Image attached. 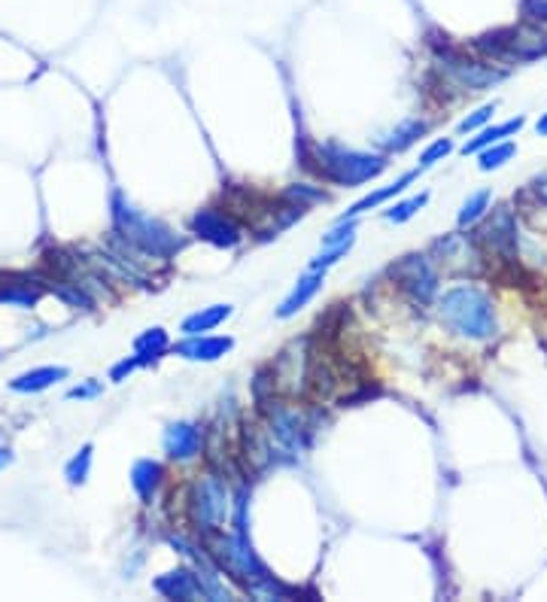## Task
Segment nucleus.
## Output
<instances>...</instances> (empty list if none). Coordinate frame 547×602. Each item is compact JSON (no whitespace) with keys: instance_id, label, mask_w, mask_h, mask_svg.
Returning a JSON list of instances; mask_svg holds the SVG:
<instances>
[{"instance_id":"obj_31","label":"nucleus","mask_w":547,"mask_h":602,"mask_svg":"<svg viewBox=\"0 0 547 602\" xmlns=\"http://www.w3.org/2000/svg\"><path fill=\"white\" fill-rule=\"evenodd\" d=\"M523 16L547 28V0H523Z\"/></svg>"},{"instance_id":"obj_11","label":"nucleus","mask_w":547,"mask_h":602,"mask_svg":"<svg viewBox=\"0 0 547 602\" xmlns=\"http://www.w3.org/2000/svg\"><path fill=\"white\" fill-rule=\"evenodd\" d=\"M201 444H204V435L195 423H171L165 429V454L168 460H177V463H186V460H195L201 454Z\"/></svg>"},{"instance_id":"obj_13","label":"nucleus","mask_w":547,"mask_h":602,"mask_svg":"<svg viewBox=\"0 0 547 602\" xmlns=\"http://www.w3.org/2000/svg\"><path fill=\"white\" fill-rule=\"evenodd\" d=\"M323 280H326V271H307V274L292 286V292L283 298V305L277 308V317H280V320L295 317V314L307 305V301L323 289Z\"/></svg>"},{"instance_id":"obj_19","label":"nucleus","mask_w":547,"mask_h":602,"mask_svg":"<svg viewBox=\"0 0 547 602\" xmlns=\"http://www.w3.org/2000/svg\"><path fill=\"white\" fill-rule=\"evenodd\" d=\"M171 350V341H168V332L165 329H146L137 341H134V356L140 359V365H149V362H159L165 353Z\"/></svg>"},{"instance_id":"obj_27","label":"nucleus","mask_w":547,"mask_h":602,"mask_svg":"<svg viewBox=\"0 0 547 602\" xmlns=\"http://www.w3.org/2000/svg\"><path fill=\"white\" fill-rule=\"evenodd\" d=\"M283 198H286V201H295V204H301V207H310L314 201H326V192H323V189H314V186H304V183H295V186H289V189L283 192Z\"/></svg>"},{"instance_id":"obj_10","label":"nucleus","mask_w":547,"mask_h":602,"mask_svg":"<svg viewBox=\"0 0 547 602\" xmlns=\"http://www.w3.org/2000/svg\"><path fill=\"white\" fill-rule=\"evenodd\" d=\"M192 232H195L201 241H207V244H213V247H222V250L238 247L241 238H244L238 219H234L231 213H225V210H219V207H204V210H198V213L192 216Z\"/></svg>"},{"instance_id":"obj_35","label":"nucleus","mask_w":547,"mask_h":602,"mask_svg":"<svg viewBox=\"0 0 547 602\" xmlns=\"http://www.w3.org/2000/svg\"><path fill=\"white\" fill-rule=\"evenodd\" d=\"M535 131H538V134H541V137H547V113H544V116H541V119H538V125H535Z\"/></svg>"},{"instance_id":"obj_21","label":"nucleus","mask_w":547,"mask_h":602,"mask_svg":"<svg viewBox=\"0 0 547 602\" xmlns=\"http://www.w3.org/2000/svg\"><path fill=\"white\" fill-rule=\"evenodd\" d=\"M231 317V305H213V308H201L198 314L183 320V335H204L216 326H222Z\"/></svg>"},{"instance_id":"obj_8","label":"nucleus","mask_w":547,"mask_h":602,"mask_svg":"<svg viewBox=\"0 0 547 602\" xmlns=\"http://www.w3.org/2000/svg\"><path fill=\"white\" fill-rule=\"evenodd\" d=\"M484 256H496L499 262L517 259V216L508 204H496L490 213H484V222L472 235Z\"/></svg>"},{"instance_id":"obj_12","label":"nucleus","mask_w":547,"mask_h":602,"mask_svg":"<svg viewBox=\"0 0 547 602\" xmlns=\"http://www.w3.org/2000/svg\"><path fill=\"white\" fill-rule=\"evenodd\" d=\"M234 347L231 338H210V335H186V341L174 344L171 353L174 356H183V359H192V362H216L219 356H225L228 350Z\"/></svg>"},{"instance_id":"obj_6","label":"nucleus","mask_w":547,"mask_h":602,"mask_svg":"<svg viewBox=\"0 0 547 602\" xmlns=\"http://www.w3.org/2000/svg\"><path fill=\"white\" fill-rule=\"evenodd\" d=\"M231 493L225 487L222 478L216 475H204L192 484L189 490V520L195 523V530L201 533V539L219 533L228 514H231Z\"/></svg>"},{"instance_id":"obj_18","label":"nucleus","mask_w":547,"mask_h":602,"mask_svg":"<svg viewBox=\"0 0 547 602\" xmlns=\"http://www.w3.org/2000/svg\"><path fill=\"white\" fill-rule=\"evenodd\" d=\"M414 177H417V171H411V174H402L396 183H389V186H383V189H377V192H371V195H365L362 201H356L341 219H356L359 213H365V210H374V207H380L383 201H389V198H396V195H402L411 183H414Z\"/></svg>"},{"instance_id":"obj_23","label":"nucleus","mask_w":547,"mask_h":602,"mask_svg":"<svg viewBox=\"0 0 547 602\" xmlns=\"http://www.w3.org/2000/svg\"><path fill=\"white\" fill-rule=\"evenodd\" d=\"M89 472H92V444H83V447L70 457V463L64 466V478H67V484L80 487V484L89 481Z\"/></svg>"},{"instance_id":"obj_28","label":"nucleus","mask_w":547,"mask_h":602,"mask_svg":"<svg viewBox=\"0 0 547 602\" xmlns=\"http://www.w3.org/2000/svg\"><path fill=\"white\" fill-rule=\"evenodd\" d=\"M453 153V143L444 137V140H435L432 146H426L423 149V156H420V168H432L435 162H441V159H447Z\"/></svg>"},{"instance_id":"obj_26","label":"nucleus","mask_w":547,"mask_h":602,"mask_svg":"<svg viewBox=\"0 0 547 602\" xmlns=\"http://www.w3.org/2000/svg\"><path fill=\"white\" fill-rule=\"evenodd\" d=\"M493 113H496V101L493 104H484V107H478L472 116H465L459 125H456V131L459 134H472V131H481L490 119H493Z\"/></svg>"},{"instance_id":"obj_20","label":"nucleus","mask_w":547,"mask_h":602,"mask_svg":"<svg viewBox=\"0 0 547 602\" xmlns=\"http://www.w3.org/2000/svg\"><path fill=\"white\" fill-rule=\"evenodd\" d=\"M426 131H429V122H423V119H408V122H402L396 131H389V134L380 140V146L386 149V153H402V149H408L411 143H417Z\"/></svg>"},{"instance_id":"obj_17","label":"nucleus","mask_w":547,"mask_h":602,"mask_svg":"<svg viewBox=\"0 0 547 602\" xmlns=\"http://www.w3.org/2000/svg\"><path fill=\"white\" fill-rule=\"evenodd\" d=\"M520 128H523V116L508 119V122H499V125H490V128H481L478 137H472V140H468V143L462 146V153H465V156H475V153H481V149H487V146H493V143H502L505 137L517 134Z\"/></svg>"},{"instance_id":"obj_5","label":"nucleus","mask_w":547,"mask_h":602,"mask_svg":"<svg viewBox=\"0 0 547 602\" xmlns=\"http://www.w3.org/2000/svg\"><path fill=\"white\" fill-rule=\"evenodd\" d=\"M475 49L493 64H529L547 58V28L538 22L508 25L475 40Z\"/></svg>"},{"instance_id":"obj_9","label":"nucleus","mask_w":547,"mask_h":602,"mask_svg":"<svg viewBox=\"0 0 547 602\" xmlns=\"http://www.w3.org/2000/svg\"><path fill=\"white\" fill-rule=\"evenodd\" d=\"M389 277H393V283L411 301H417V305H432V298L438 292V274H435V268L429 265L426 256H420V253L402 256L399 262L389 265Z\"/></svg>"},{"instance_id":"obj_33","label":"nucleus","mask_w":547,"mask_h":602,"mask_svg":"<svg viewBox=\"0 0 547 602\" xmlns=\"http://www.w3.org/2000/svg\"><path fill=\"white\" fill-rule=\"evenodd\" d=\"M98 393H101V384L92 381V384H83V387H73V390L67 393V399H92V396H98Z\"/></svg>"},{"instance_id":"obj_34","label":"nucleus","mask_w":547,"mask_h":602,"mask_svg":"<svg viewBox=\"0 0 547 602\" xmlns=\"http://www.w3.org/2000/svg\"><path fill=\"white\" fill-rule=\"evenodd\" d=\"M10 463H13V454H10L7 447H0V469H4V466H10Z\"/></svg>"},{"instance_id":"obj_16","label":"nucleus","mask_w":547,"mask_h":602,"mask_svg":"<svg viewBox=\"0 0 547 602\" xmlns=\"http://www.w3.org/2000/svg\"><path fill=\"white\" fill-rule=\"evenodd\" d=\"M162 478H165V469L159 463H152V460L134 463V469H131V487L137 490V496L143 499V505L152 502L155 490L162 487Z\"/></svg>"},{"instance_id":"obj_3","label":"nucleus","mask_w":547,"mask_h":602,"mask_svg":"<svg viewBox=\"0 0 547 602\" xmlns=\"http://www.w3.org/2000/svg\"><path fill=\"white\" fill-rule=\"evenodd\" d=\"M304 165L314 168L326 183L344 186V189H356L362 183H371L374 177H380L386 171L383 156L359 153V149H347V146H335V143L314 146Z\"/></svg>"},{"instance_id":"obj_15","label":"nucleus","mask_w":547,"mask_h":602,"mask_svg":"<svg viewBox=\"0 0 547 602\" xmlns=\"http://www.w3.org/2000/svg\"><path fill=\"white\" fill-rule=\"evenodd\" d=\"M155 590H159L162 596L168 599H198L201 596V587H198V578L192 569H177V572H168L162 578H155Z\"/></svg>"},{"instance_id":"obj_1","label":"nucleus","mask_w":547,"mask_h":602,"mask_svg":"<svg viewBox=\"0 0 547 602\" xmlns=\"http://www.w3.org/2000/svg\"><path fill=\"white\" fill-rule=\"evenodd\" d=\"M207 551L210 557L216 560L219 572H228L231 581H238L247 593H256V596H289L292 587L280 584L268 569L265 563L253 554L247 536H207Z\"/></svg>"},{"instance_id":"obj_25","label":"nucleus","mask_w":547,"mask_h":602,"mask_svg":"<svg viewBox=\"0 0 547 602\" xmlns=\"http://www.w3.org/2000/svg\"><path fill=\"white\" fill-rule=\"evenodd\" d=\"M426 201H429V195L426 192H420V195H414V198H408V201H399L396 207H389L383 216L389 219V222H408L417 210H423L426 207Z\"/></svg>"},{"instance_id":"obj_32","label":"nucleus","mask_w":547,"mask_h":602,"mask_svg":"<svg viewBox=\"0 0 547 602\" xmlns=\"http://www.w3.org/2000/svg\"><path fill=\"white\" fill-rule=\"evenodd\" d=\"M134 368H140V359L137 356H128V359H122L119 365H113V371H110V381L113 384H122L128 374L134 371Z\"/></svg>"},{"instance_id":"obj_14","label":"nucleus","mask_w":547,"mask_h":602,"mask_svg":"<svg viewBox=\"0 0 547 602\" xmlns=\"http://www.w3.org/2000/svg\"><path fill=\"white\" fill-rule=\"evenodd\" d=\"M67 368L64 365H43V368H31L25 374H19V378L10 381V390L13 393H43L49 387H55L58 381L67 378Z\"/></svg>"},{"instance_id":"obj_2","label":"nucleus","mask_w":547,"mask_h":602,"mask_svg":"<svg viewBox=\"0 0 547 602\" xmlns=\"http://www.w3.org/2000/svg\"><path fill=\"white\" fill-rule=\"evenodd\" d=\"M438 317L441 323L468 341H487L499 332L493 301L478 286H453L438 298Z\"/></svg>"},{"instance_id":"obj_22","label":"nucleus","mask_w":547,"mask_h":602,"mask_svg":"<svg viewBox=\"0 0 547 602\" xmlns=\"http://www.w3.org/2000/svg\"><path fill=\"white\" fill-rule=\"evenodd\" d=\"M487 210H490V192H487V189H481V192H475V195H468L465 204L459 207V216H456L459 229H468V225L481 222Z\"/></svg>"},{"instance_id":"obj_4","label":"nucleus","mask_w":547,"mask_h":602,"mask_svg":"<svg viewBox=\"0 0 547 602\" xmlns=\"http://www.w3.org/2000/svg\"><path fill=\"white\" fill-rule=\"evenodd\" d=\"M113 222H116V235L128 247H134L146 256L171 259L174 253L183 250V238H177L165 222L134 210L119 192L113 195Z\"/></svg>"},{"instance_id":"obj_7","label":"nucleus","mask_w":547,"mask_h":602,"mask_svg":"<svg viewBox=\"0 0 547 602\" xmlns=\"http://www.w3.org/2000/svg\"><path fill=\"white\" fill-rule=\"evenodd\" d=\"M435 58L444 70V77L462 92H484V89L499 86L508 77V70H502L490 61H481V58H468L459 49H453L447 40H444V46H435Z\"/></svg>"},{"instance_id":"obj_29","label":"nucleus","mask_w":547,"mask_h":602,"mask_svg":"<svg viewBox=\"0 0 547 602\" xmlns=\"http://www.w3.org/2000/svg\"><path fill=\"white\" fill-rule=\"evenodd\" d=\"M350 247H353V241H347V244H338V247H326V253H320L314 262H310V271H326V268H332L341 256H347L350 253Z\"/></svg>"},{"instance_id":"obj_24","label":"nucleus","mask_w":547,"mask_h":602,"mask_svg":"<svg viewBox=\"0 0 547 602\" xmlns=\"http://www.w3.org/2000/svg\"><path fill=\"white\" fill-rule=\"evenodd\" d=\"M514 153H517V146L514 143H493V146H487V149H481L478 153V168L481 171H496V168H502L505 162H511L514 159Z\"/></svg>"},{"instance_id":"obj_30","label":"nucleus","mask_w":547,"mask_h":602,"mask_svg":"<svg viewBox=\"0 0 547 602\" xmlns=\"http://www.w3.org/2000/svg\"><path fill=\"white\" fill-rule=\"evenodd\" d=\"M520 198L532 201V204H535V210H544V213H547V174H544V177H538V180H532Z\"/></svg>"}]
</instances>
